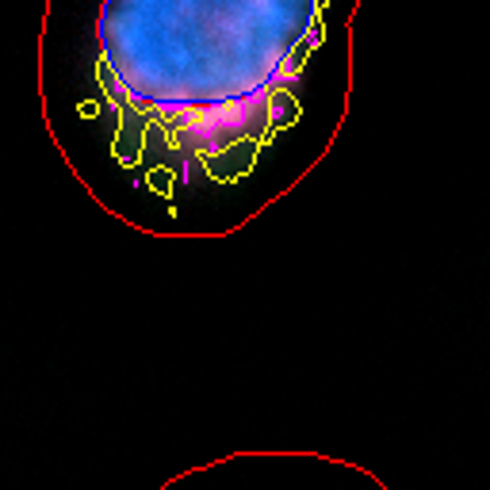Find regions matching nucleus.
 Here are the masks:
<instances>
[{
	"label": "nucleus",
	"instance_id": "nucleus-1",
	"mask_svg": "<svg viewBox=\"0 0 490 490\" xmlns=\"http://www.w3.org/2000/svg\"><path fill=\"white\" fill-rule=\"evenodd\" d=\"M326 0H104V85L138 150L234 181L295 115Z\"/></svg>",
	"mask_w": 490,
	"mask_h": 490
}]
</instances>
